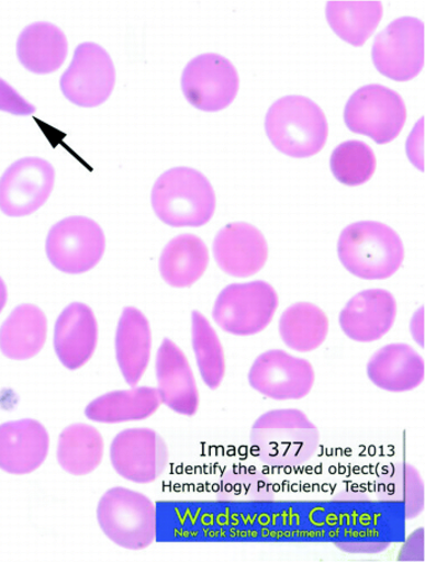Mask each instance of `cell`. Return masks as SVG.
<instances>
[{
    "mask_svg": "<svg viewBox=\"0 0 425 562\" xmlns=\"http://www.w3.org/2000/svg\"><path fill=\"white\" fill-rule=\"evenodd\" d=\"M398 317V303L382 289L365 290L355 295L340 314L344 334L356 342L379 341L388 335Z\"/></svg>",
    "mask_w": 425,
    "mask_h": 562,
    "instance_id": "obj_16",
    "label": "cell"
},
{
    "mask_svg": "<svg viewBox=\"0 0 425 562\" xmlns=\"http://www.w3.org/2000/svg\"><path fill=\"white\" fill-rule=\"evenodd\" d=\"M152 206L160 221L172 227H200L214 216L215 191L201 172L174 168L157 180Z\"/></svg>",
    "mask_w": 425,
    "mask_h": 562,
    "instance_id": "obj_2",
    "label": "cell"
},
{
    "mask_svg": "<svg viewBox=\"0 0 425 562\" xmlns=\"http://www.w3.org/2000/svg\"><path fill=\"white\" fill-rule=\"evenodd\" d=\"M51 438L44 425L32 419L0 425V470L32 473L45 462Z\"/></svg>",
    "mask_w": 425,
    "mask_h": 562,
    "instance_id": "obj_17",
    "label": "cell"
},
{
    "mask_svg": "<svg viewBox=\"0 0 425 562\" xmlns=\"http://www.w3.org/2000/svg\"><path fill=\"white\" fill-rule=\"evenodd\" d=\"M69 44L60 27L51 23H35L18 37L16 55L27 71L36 75L53 74L66 60Z\"/></svg>",
    "mask_w": 425,
    "mask_h": 562,
    "instance_id": "obj_22",
    "label": "cell"
},
{
    "mask_svg": "<svg viewBox=\"0 0 425 562\" xmlns=\"http://www.w3.org/2000/svg\"><path fill=\"white\" fill-rule=\"evenodd\" d=\"M214 256L228 276L248 278L265 267L268 245L262 232L255 226L245 222L231 223L219 232Z\"/></svg>",
    "mask_w": 425,
    "mask_h": 562,
    "instance_id": "obj_15",
    "label": "cell"
},
{
    "mask_svg": "<svg viewBox=\"0 0 425 562\" xmlns=\"http://www.w3.org/2000/svg\"><path fill=\"white\" fill-rule=\"evenodd\" d=\"M337 254L353 276L382 280L399 271L404 259V247L391 227L380 222L364 221L343 231Z\"/></svg>",
    "mask_w": 425,
    "mask_h": 562,
    "instance_id": "obj_3",
    "label": "cell"
},
{
    "mask_svg": "<svg viewBox=\"0 0 425 562\" xmlns=\"http://www.w3.org/2000/svg\"><path fill=\"white\" fill-rule=\"evenodd\" d=\"M35 106L19 94L11 85L0 79V111L15 115H31Z\"/></svg>",
    "mask_w": 425,
    "mask_h": 562,
    "instance_id": "obj_32",
    "label": "cell"
},
{
    "mask_svg": "<svg viewBox=\"0 0 425 562\" xmlns=\"http://www.w3.org/2000/svg\"><path fill=\"white\" fill-rule=\"evenodd\" d=\"M7 300H8L7 286L4 284L3 279L0 278V313L3 312V308L7 304Z\"/></svg>",
    "mask_w": 425,
    "mask_h": 562,
    "instance_id": "obj_34",
    "label": "cell"
},
{
    "mask_svg": "<svg viewBox=\"0 0 425 562\" xmlns=\"http://www.w3.org/2000/svg\"><path fill=\"white\" fill-rule=\"evenodd\" d=\"M55 170L41 158H24L0 178V210L7 216L24 217L41 209L51 198Z\"/></svg>",
    "mask_w": 425,
    "mask_h": 562,
    "instance_id": "obj_13",
    "label": "cell"
},
{
    "mask_svg": "<svg viewBox=\"0 0 425 562\" xmlns=\"http://www.w3.org/2000/svg\"><path fill=\"white\" fill-rule=\"evenodd\" d=\"M381 2H328L326 19L335 34L353 46H362L379 26Z\"/></svg>",
    "mask_w": 425,
    "mask_h": 562,
    "instance_id": "obj_28",
    "label": "cell"
},
{
    "mask_svg": "<svg viewBox=\"0 0 425 562\" xmlns=\"http://www.w3.org/2000/svg\"><path fill=\"white\" fill-rule=\"evenodd\" d=\"M99 341L98 319L91 307L74 303L57 318L54 347L67 370L76 371L91 360Z\"/></svg>",
    "mask_w": 425,
    "mask_h": 562,
    "instance_id": "obj_19",
    "label": "cell"
},
{
    "mask_svg": "<svg viewBox=\"0 0 425 562\" xmlns=\"http://www.w3.org/2000/svg\"><path fill=\"white\" fill-rule=\"evenodd\" d=\"M367 374L371 382L383 391L403 393L413 391L424 381L423 358L409 345L393 344L376 352Z\"/></svg>",
    "mask_w": 425,
    "mask_h": 562,
    "instance_id": "obj_20",
    "label": "cell"
},
{
    "mask_svg": "<svg viewBox=\"0 0 425 562\" xmlns=\"http://www.w3.org/2000/svg\"><path fill=\"white\" fill-rule=\"evenodd\" d=\"M209 266V249L194 235H181L169 241L160 256L159 269L172 288H189L204 276Z\"/></svg>",
    "mask_w": 425,
    "mask_h": 562,
    "instance_id": "obj_25",
    "label": "cell"
},
{
    "mask_svg": "<svg viewBox=\"0 0 425 562\" xmlns=\"http://www.w3.org/2000/svg\"><path fill=\"white\" fill-rule=\"evenodd\" d=\"M183 95L204 112H219L235 101L239 90L236 67L226 57L204 54L191 60L181 77Z\"/></svg>",
    "mask_w": 425,
    "mask_h": 562,
    "instance_id": "obj_10",
    "label": "cell"
},
{
    "mask_svg": "<svg viewBox=\"0 0 425 562\" xmlns=\"http://www.w3.org/2000/svg\"><path fill=\"white\" fill-rule=\"evenodd\" d=\"M400 561H424V529L415 530L405 541L400 557Z\"/></svg>",
    "mask_w": 425,
    "mask_h": 562,
    "instance_id": "obj_33",
    "label": "cell"
},
{
    "mask_svg": "<svg viewBox=\"0 0 425 562\" xmlns=\"http://www.w3.org/2000/svg\"><path fill=\"white\" fill-rule=\"evenodd\" d=\"M377 496L399 504L405 519H414L424 510V483L417 469L409 463L393 464L377 482Z\"/></svg>",
    "mask_w": 425,
    "mask_h": 562,
    "instance_id": "obj_29",
    "label": "cell"
},
{
    "mask_svg": "<svg viewBox=\"0 0 425 562\" xmlns=\"http://www.w3.org/2000/svg\"><path fill=\"white\" fill-rule=\"evenodd\" d=\"M104 235L94 221L69 217L56 223L46 239L52 265L67 274H82L99 265L104 254Z\"/></svg>",
    "mask_w": 425,
    "mask_h": 562,
    "instance_id": "obj_8",
    "label": "cell"
},
{
    "mask_svg": "<svg viewBox=\"0 0 425 562\" xmlns=\"http://www.w3.org/2000/svg\"><path fill=\"white\" fill-rule=\"evenodd\" d=\"M98 519L105 537L123 549H147L157 538L156 504L139 492L123 487L105 492Z\"/></svg>",
    "mask_w": 425,
    "mask_h": 562,
    "instance_id": "obj_5",
    "label": "cell"
},
{
    "mask_svg": "<svg viewBox=\"0 0 425 562\" xmlns=\"http://www.w3.org/2000/svg\"><path fill=\"white\" fill-rule=\"evenodd\" d=\"M376 165V155L371 147L359 140L340 144L331 160L334 177L347 187H359L369 181Z\"/></svg>",
    "mask_w": 425,
    "mask_h": 562,
    "instance_id": "obj_31",
    "label": "cell"
},
{
    "mask_svg": "<svg viewBox=\"0 0 425 562\" xmlns=\"http://www.w3.org/2000/svg\"><path fill=\"white\" fill-rule=\"evenodd\" d=\"M347 128L367 135L379 144L399 137L407 120L402 97L382 85H369L357 90L347 101L344 113Z\"/></svg>",
    "mask_w": 425,
    "mask_h": 562,
    "instance_id": "obj_7",
    "label": "cell"
},
{
    "mask_svg": "<svg viewBox=\"0 0 425 562\" xmlns=\"http://www.w3.org/2000/svg\"><path fill=\"white\" fill-rule=\"evenodd\" d=\"M328 319L323 310L311 303L288 307L280 317L279 334L297 352H312L326 340Z\"/></svg>",
    "mask_w": 425,
    "mask_h": 562,
    "instance_id": "obj_27",
    "label": "cell"
},
{
    "mask_svg": "<svg viewBox=\"0 0 425 562\" xmlns=\"http://www.w3.org/2000/svg\"><path fill=\"white\" fill-rule=\"evenodd\" d=\"M256 457L270 468L301 467L314 458L321 434L297 409L272 411L259 416L250 431Z\"/></svg>",
    "mask_w": 425,
    "mask_h": 562,
    "instance_id": "obj_1",
    "label": "cell"
},
{
    "mask_svg": "<svg viewBox=\"0 0 425 562\" xmlns=\"http://www.w3.org/2000/svg\"><path fill=\"white\" fill-rule=\"evenodd\" d=\"M114 83L115 70L111 56L93 43L77 46L72 63L60 80L66 99L86 109L108 101Z\"/></svg>",
    "mask_w": 425,
    "mask_h": 562,
    "instance_id": "obj_11",
    "label": "cell"
},
{
    "mask_svg": "<svg viewBox=\"0 0 425 562\" xmlns=\"http://www.w3.org/2000/svg\"><path fill=\"white\" fill-rule=\"evenodd\" d=\"M376 69L389 79L405 82L418 76L424 66V24L404 16L376 36L372 47Z\"/></svg>",
    "mask_w": 425,
    "mask_h": 562,
    "instance_id": "obj_9",
    "label": "cell"
},
{
    "mask_svg": "<svg viewBox=\"0 0 425 562\" xmlns=\"http://www.w3.org/2000/svg\"><path fill=\"white\" fill-rule=\"evenodd\" d=\"M112 467L124 480L147 484L156 482L169 463L168 445L152 429H128L111 443Z\"/></svg>",
    "mask_w": 425,
    "mask_h": 562,
    "instance_id": "obj_12",
    "label": "cell"
},
{
    "mask_svg": "<svg viewBox=\"0 0 425 562\" xmlns=\"http://www.w3.org/2000/svg\"><path fill=\"white\" fill-rule=\"evenodd\" d=\"M278 304L276 290L266 281L231 284L217 296L212 316L231 335L253 336L272 323Z\"/></svg>",
    "mask_w": 425,
    "mask_h": 562,
    "instance_id": "obj_6",
    "label": "cell"
},
{
    "mask_svg": "<svg viewBox=\"0 0 425 562\" xmlns=\"http://www.w3.org/2000/svg\"><path fill=\"white\" fill-rule=\"evenodd\" d=\"M104 442L100 431L91 425L74 424L66 428L57 445V461L67 473L86 476L102 462Z\"/></svg>",
    "mask_w": 425,
    "mask_h": 562,
    "instance_id": "obj_26",
    "label": "cell"
},
{
    "mask_svg": "<svg viewBox=\"0 0 425 562\" xmlns=\"http://www.w3.org/2000/svg\"><path fill=\"white\" fill-rule=\"evenodd\" d=\"M160 404L158 390L139 386L104 394L87 405L85 413L87 418L96 423L120 424L147 419L159 409Z\"/></svg>",
    "mask_w": 425,
    "mask_h": 562,
    "instance_id": "obj_24",
    "label": "cell"
},
{
    "mask_svg": "<svg viewBox=\"0 0 425 562\" xmlns=\"http://www.w3.org/2000/svg\"><path fill=\"white\" fill-rule=\"evenodd\" d=\"M192 347L202 380L210 390H217L226 371L224 348L209 319L199 312L192 313Z\"/></svg>",
    "mask_w": 425,
    "mask_h": 562,
    "instance_id": "obj_30",
    "label": "cell"
},
{
    "mask_svg": "<svg viewBox=\"0 0 425 562\" xmlns=\"http://www.w3.org/2000/svg\"><path fill=\"white\" fill-rule=\"evenodd\" d=\"M156 370L161 403L178 414L195 415L200 396L194 373L187 356L169 338L159 347Z\"/></svg>",
    "mask_w": 425,
    "mask_h": 562,
    "instance_id": "obj_18",
    "label": "cell"
},
{
    "mask_svg": "<svg viewBox=\"0 0 425 562\" xmlns=\"http://www.w3.org/2000/svg\"><path fill=\"white\" fill-rule=\"evenodd\" d=\"M47 335L46 316L35 305L18 306L0 327V351L11 360H31L43 350Z\"/></svg>",
    "mask_w": 425,
    "mask_h": 562,
    "instance_id": "obj_23",
    "label": "cell"
},
{
    "mask_svg": "<svg viewBox=\"0 0 425 562\" xmlns=\"http://www.w3.org/2000/svg\"><path fill=\"white\" fill-rule=\"evenodd\" d=\"M152 331L146 316L138 308L125 307L115 334V356L125 382L135 386L150 361Z\"/></svg>",
    "mask_w": 425,
    "mask_h": 562,
    "instance_id": "obj_21",
    "label": "cell"
},
{
    "mask_svg": "<svg viewBox=\"0 0 425 562\" xmlns=\"http://www.w3.org/2000/svg\"><path fill=\"white\" fill-rule=\"evenodd\" d=\"M266 132L275 147L292 158H309L324 148L328 125L321 106L303 95H287L270 106Z\"/></svg>",
    "mask_w": 425,
    "mask_h": 562,
    "instance_id": "obj_4",
    "label": "cell"
},
{
    "mask_svg": "<svg viewBox=\"0 0 425 562\" xmlns=\"http://www.w3.org/2000/svg\"><path fill=\"white\" fill-rule=\"evenodd\" d=\"M314 381L311 363L280 350L260 355L248 374L250 386L275 401L302 400L311 393Z\"/></svg>",
    "mask_w": 425,
    "mask_h": 562,
    "instance_id": "obj_14",
    "label": "cell"
}]
</instances>
